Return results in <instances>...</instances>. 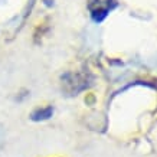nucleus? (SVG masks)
Masks as SVG:
<instances>
[{"label": "nucleus", "mask_w": 157, "mask_h": 157, "mask_svg": "<svg viewBox=\"0 0 157 157\" xmlns=\"http://www.w3.org/2000/svg\"><path fill=\"white\" fill-rule=\"evenodd\" d=\"M53 114V108L51 105L48 107H42V108H36L30 114V120L32 121H45V120H49Z\"/></svg>", "instance_id": "obj_2"}, {"label": "nucleus", "mask_w": 157, "mask_h": 157, "mask_svg": "<svg viewBox=\"0 0 157 157\" xmlns=\"http://www.w3.org/2000/svg\"><path fill=\"white\" fill-rule=\"evenodd\" d=\"M115 7H118V0H90L88 3L91 19L95 23H102Z\"/></svg>", "instance_id": "obj_1"}]
</instances>
